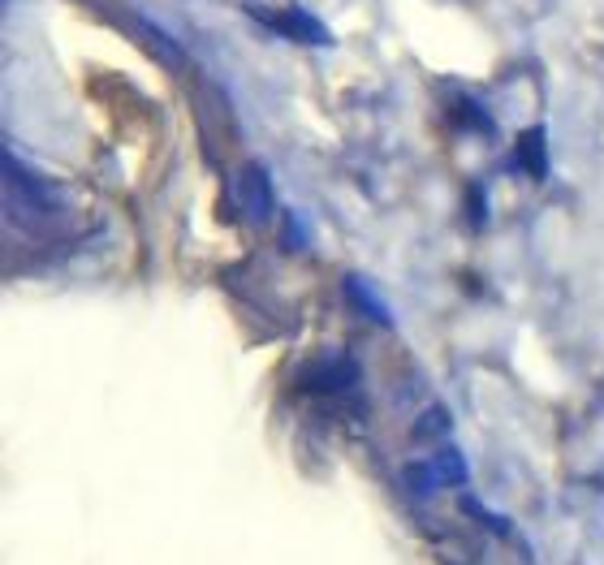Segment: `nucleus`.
Returning <instances> with one entry per match:
<instances>
[{"mask_svg":"<svg viewBox=\"0 0 604 565\" xmlns=\"http://www.w3.org/2000/svg\"><path fill=\"white\" fill-rule=\"evenodd\" d=\"M458 117H462V126H479V130H484V134H492V121H488V113H484V108H479V104H471V100H458Z\"/></svg>","mask_w":604,"mask_h":565,"instance_id":"1a4fd4ad","label":"nucleus"},{"mask_svg":"<svg viewBox=\"0 0 604 565\" xmlns=\"http://www.w3.org/2000/svg\"><path fill=\"white\" fill-rule=\"evenodd\" d=\"M126 18H130V31L139 35L143 44L151 48V57H156V61H164V65H169V70H177V65H182V48H177V39H173V35H164L160 26L143 22L139 13H126Z\"/></svg>","mask_w":604,"mask_h":565,"instance_id":"20e7f679","label":"nucleus"},{"mask_svg":"<svg viewBox=\"0 0 604 565\" xmlns=\"http://www.w3.org/2000/svg\"><path fill=\"white\" fill-rule=\"evenodd\" d=\"M354 384H359V367H354V358H346V354L320 358V363H311V371L302 376V389L328 393V397L346 393V389H354Z\"/></svg>","mask_w":604,"mask_h":565,"instance_id":"7ed1b4c3","label":"nucleus"},{"mask_svg":"<svg viewBox=\"0 0 604 565\" xmlns=\"http://www.w3.org/2000/svg\"><path fill=\"white\" fill-rule=\"evenodd\" d=\"M432 475H436V484H462V479H466V462H462V453L445 445V449L432 458Z\"/></svg>","mask_w":604,"mask_h":565,"instance_id":"423d86ee","label":"nucleus"},{"mask_svg":"<svg viewBox=\"0 0 604 565\" xmlns=\"http://www.w3.org/2000/svg\"><path fill=\"white\" fill-rule=\"evenodd\" d=\"M518 164L531 182H544L548 177V139H544V126H531L518 134Z\"/></svg>","mask_w":604,"mask_h":565,"instance_id":"39448f33","label":"nucleus"},{"mask_svg":"<svg viewBox=\"0 0 604 565\" xmlns=\"http://www.w3.org/2000/svg\"><path fill=\"white\" fill-rule=\"evenodd\" d=\"M453 427V419H449V410L445 406H428L423 415L415 419V440H436V436H445Z\"/></svg>","mask_w":604,"mask_h":565,"instance_id":"6e6552de","label":"nucleus"},{"mask_svg":"<svg viewBox=\"0 0 604 565\" xmlns=\"http://www.w3.org/2000/svg\"><path fill=\"white\" fill-rule=\"evenodd\" d=\"M233 199H238V212L251 220V225H268L272 216V177L264 164L246 160L238 177H233Z\"/></svg>","mask_w":604,"mask_h":565,"instance_id":"f257e3e1","label":"nucleus"},{"mask_svg":"<svg viewBox=\"0 0 604 565\" xmlns=\"http://www.w3.org/2000/svg\"><path fill=\"white\" fill-rule=\"evenodd\" d=\"M346 289H350V298H354V307H359L363 315H376V320H380L384 328H389V324H393V320H389V311H384V307H380V298H376V289H367V285H363L359 277H350V281H346Z\"/></svg>","mask_w":604,"mask_h":565,"instance_id":"0eeeda50","label":"nucleus"},{"mask_svg":"<svg viewBox=\"0 0 604 565\" xmlns=\"http://www.w3.org/2000/svg\"><path fill=\"white\" fill-rule=\"evenodd\" d=\"M406 484H410V488H419V492H428V488L436 484L432 462H410V466H406Z\"/></svg>","mask_w":604,"mask_h":565,"instance_id":"9d476101","label":"nucleus"},{"mask_svg":"<svg viewBox=\"0 0 604 565\" xmlns=\"http://www.w3.org/2000/svg\"><path fill=\"white\" fill-rule=\"evenodd\" d=\"M255 18L272 26L277 35L285 39H294V44H315V48H328L333 44V35H328V26L315 18V13L307 9H281V13H264V9H255Z\"/></svg>","mask_w":604,"mask_h":565,"instance_id":"f03ea898","label":"nucleus"}]
</instances>
